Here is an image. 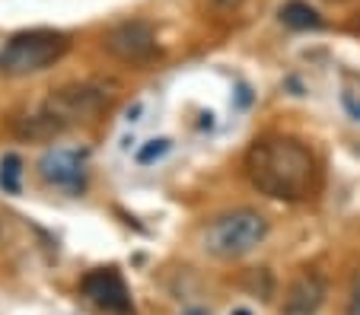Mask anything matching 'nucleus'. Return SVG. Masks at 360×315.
<instances>
[{
    "instance_id": "f257e3e1",
    "label": "nucleus",
    "mask_w": 360,
    "mask_h": 315,
    "mask_svg": "<svg viewBox=\"0 0 360 315\" xmlns=\"http://www.w3.org/2000/svg\"><path fill=\"white\" fill-rule=\"evenodd\" d=\"M245 175L262 194L306 201L319 188V163L293 138H262L245 153Z\"/></svg>"
},
{
    "instance_id": "f03ea898",
    "label": "nucleus",
    "mask_w": 360,
    "mask_h": 315,
    "mask_svg": "<svg viewBox=\"0 0 360 315\" xmlns=\"http://www.w3.org/2000/svg\"><path fill=\"white\" fill-rule=\"evenodd\" d=\"M70 51V39L55 29H29L16 32L0 48V74L4 76H29L55 67Z\"/></svg>"
},
{
    "instance_id": "7ed1b4c3",
    "label": "nucleus",
    "mask_w": 360,
    "mask_h": 315,
    "mask_svg": "<svg viewBox=\"0 0 360 315\" xmlns=\"http://www.w3.org/2000/svg\"><path fill=\"white\" fill-rule=\"evenodd\" d=\"M105 102H109V96L102 89L89 86V83H83V86H64L35 115H29L26 128H20V130L29 134V138H48V134H58V130L70 128L74 121L96 115Z\"/></svg>"
},
{
    "instance_id": "20e7f679",
    "label": "nucleus",
    "mask_w": 360,
    "mask_h": 315,
    "mask_svg": "<svg viewBox=\"0 0 360 315\" xmlns=\"http://www.w3.org/2000/svg\"><path fill=\"white\" fill-rule=\"evenodd\" d=\"M268 236V220L255 210H233L224 217H214L204 229V248L214 258H243V255L255 252Z\"/></svg>"
},
{
    "instance_id": "39448f33",
    "label": "nucleus",
    "mask_w": 360,
    "mask_h": 315,
    "mask_svg": "<svg viewBox=\"0 0 360 315\" xmlns=\"http://www.w3.org/2000/svg\"><path fill=\"white\" fill-rule=\"evenodd\" d=\"M39 175L41 182L64 188L70 194L83 192V185H86V153L74 150V147H51L39 159Z\"/></svg>"
},
{
    "instance_id": "423d86ee",
    "label": "nucleus",
    "mask_w": 360,
    "mask_h": 315,
    "mask_svg": "<svg viewBox=\"0 0 360 315\" xmlns=\"http://www.w3.org/2000/svg\"><path fill=\"white\" fill-rule=\"evenodd\" d=\"M105 48L124 64H147L157 55V32L147 20H128L118 22L109 35H105Z\"/></svg>"
},
{
    "instance_id": "0eeeda50",
    "label": "nucleus",
    "mask_w": 360,
    "mask_h": 315,
    "mask_svg": "<svg viewBox=\"0 0 360 315\" xmlns=\"http://www.w3.org/2000/svg\"><path fill=\"white\" fill-rule=\"evenodd\" d=\"M83 296L96 309H102V312H109V315H131L128 287H124L122 274H118L115 267H99V271L83 277Z\"/></svg>"
},
{
    "instance_id": "6e6552de",
    "label": "nucleus",
    "mask_w": 360,
    "mask_h": 315,
    "mask_svg": "<svg viewBox=\"0 0 360 315\" xmlns=\"http://www.w3.org/2000/svg\"><path fill=\"white\" fill-rule=\"evenodd\" d=\"M322 302H326V283H322V277L313 274V271H303L287 287L281 315H316L322 309Z\"/></svg>"
},
{
    "instance_id": "1a4fd4ad",
    "label": "nucleus",
    "mask_w": 360,
    "mask_h": 315,
    "mask_svg": "<svg viewBox=\"0 0 360 315\" xmlns=\"http://www.w3.org/2000/svg\"><path fill=\"white\" fill-rule=\"evenodd\" d=\"M281 22L290 29H322V16L303 0H287L281 7Z\"/></svg>"
},
{
    "instance_id": "9d476101",
    "label": "nucleus",
    "mask_w": 360,
    "mask_h": 315,
    "mask_svg": "<svg viewBox=\"0 0 360 315\" xmlns=\"http://www.w3.org/2000/svg\"><path fill=\"white\" fill-rule=\"evenodd\" d=\"M20 178H22V159L16 153H4V159H0V188L10 194H20Z\"/></svg>"
},
{
    "instance_id": "9b49d317",
    "label": "nucleus",
    "mask_w": 360,
    "mask_h": 315,
    "mask_svg": "<svg viewBox=\"0 0 360 315\" xmlns=\"http://www.w3.org/2000/svg\"><path fill=\"white\" fill-rule=\"evenodd\" d=\"M166 150H169V140H166V138H160V140H150V144L143 147L141 153H137V163H143V166H147V163H153V159H160V156H163Z\"/></svg>"
},
{
    "instance_id": "f8f14e48",
    "label": "nucleus",
    "mask_w": 360,
    "mask_h": 315,
    "mask_svg": "<svg viewBox=\"0 0 360 315\" xmlns=\"http://www.w3.org/2000/svg\"><path fill=\"white\" fill-rule=\"evenodd\" d=\"M345 105H347V112H351V115L360 121V102H357V99H354V96H345Z\"/></svg>"
},
{
    "instance_id": "ddd939ff",
    "label": "nucleus",
    "mask_w": 360,
    "mask_h": 315,
    "mask_svg": "<svg viewBox=\"0 0 360 315\" xmlns=\"http://www.w3.org/2000/svg\"><path fill=\"white\" fill-rule=\"evenodd\" d=\"M347 315H360V296H354L351 309H347Z\"/></svg>"
},
{
    "instance_id": "4468645a",
    "label": "nucleus",
    "mask_w": 360,
    "mask_h": 315,
    "mask_svg": "<svg viewBox=\"0 0 360 315\" xmlns=\"http://www.w3.org/2000/svg\"><path fill=\"white\" fill-rule=\"evenodd\" d=\"M185 315H211V312H204V309H188Z\"/></svg>"
},
{
    "instance_id": "2eb2a0df",
    "label": "nucleus",
    "mask_w": 360,
    "mask_h": 315,
    "mask_svg": "<svg viewBox=\"0 0 360 315\" xmlns=\"http://www.w3.org/2000/svg\"><path fill=\"white\" fill-rule=\"evenodd\" d=\"M233 315H252V312H245V309H236V312H233Z\"/></svg>"
},
{
    "instance_id": "dca6fc26",
    "label": "nucleus",
    "mask_w": 360,
    "mask_h": 315,
    "mask_svg": "<svg viewBox=\"0 0 360 315\" xmlns=\"http://www.w3.org/2000/svg\"><path fill=\"white\" fill-rule=\"evenodd\" d=\"M220 4H239V0H220Z\"/></svg>"
}]
</instances>
